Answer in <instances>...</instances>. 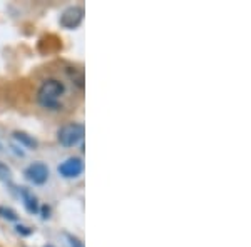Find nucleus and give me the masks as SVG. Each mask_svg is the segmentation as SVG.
Returning a JSON list of instances; mask_svg holds the SVG:
<instances>
[{
  "label": "nucleus",
  "mask_w": 251,
  "mask_h": 247,
  "mask_svg": "<svg viewBox=\"0 0 251 247\" xmlns=\"http://www.w3.org/2000/svg\"><path fill=\"white\" fill-rule=\"evenodd\" d=\"M66 95V84L59 79H46L37 90V102L46 111H60L62 97Z\"/></svg>",
  "instance_id": "nucleus-1"
},
{
  "label": "nucleus",
  "mask_w": 251,
  "mask_h": 247,
  "mask_svg": "<svg viewBox=\"0 0 251 247\" xmlns=\"http://www.w3.org/2000/svg\"><path fill=\"white\" fill-rule=\"evenodd\" d=\"M84 135H86V127L80 122H67V124L60 125L57 131L59 144L66 149L79 145L84 140Z\"/></svg>",
  "instance_id": "nucleus-2"
},
{
  "label": "nucleus",
  "mask_w": 251,
  "mask_h": 247,
  "mask_svg": "<svg viewBox=\"0 0 251 247\" xmlns=\"http://www.w3.org/2000/svg\"><path fill=\"white\" fill-rule=\"evenodd\" d=\"M84 15H86V10L80 5H71L67 9H64V12L59 17V23L62 29L67 30H75L80 27V23L84 22Z\"/></svg>",
  "instance_id": "nucleus-3"
},
{
  "label": "nucleus",
  "mask_w": 251,
  "mask_h": 247,
  "mask_svg": "<svg viewBox=\"0 0 251 247\" xmlns=\"http://www.w3.org/2000/svg\"><path fill=\"white\" fill-rule=\"evenodd\" d=\"M24 176H25V179L29 180L30 184L44 185L49 180V177H50V171H49V167L44 162L37 160L27 165L25 171H24Z\"/></svg>",
  "instance_id": "nucleus-4"
},
{
  "label": "nucleus",
  "mask_w": 251,
  "mask_h": 247,
  "mask_svg": "<svg viewBox=\"0 0 251 247\" xmlns=\"http://www.w3.org/2000/svg\"><path fill=\"white\" fill-rule=\"evenodd\" d=\"M57 172L60 177L64 179H77V177L82 176L84 172V160L80 157H69L64 162H60V165L57 167Z\"/></svg>",
  "instance_id": "nucleus-5"
},
{
  "label": "nucleus",
  "mask_w": 251,
  "mask_h": 247,
  "mask_svg": "<svg viewBox=\"0 0 251 247\" xmlns=\"http://www.w3.org/2000/svg\"><path fill=\"white\" fill-rule=\"evenodd\" d=\"M15 190H17V196L20 197V201H22V204H24V207H25L27 212L37 216L39 210H40V202L37 199V196H35L29 187H25V185L15 187Z\"/></svg>",
  "instance_id": "nucleus-6"
},
{
  "label": "nucleus",
  "mask_w": 251,
  "mask_h": 247,
  "mask_svg": "<svg viewBox=\"0 0 251 247\" xmlns=\"http://www.w3.org/2000/svg\"><path fill=\"white\" fill-rule=\"evenodd\" d=\"M12 137H14L17 142L22 145V147L29 149V151H35V149L39 147V140L35 139L34 135H30V134L24 132V131H15L12 134Z\"/></svg>",
  "instance_id": "nucleus-7"
},
{
  "label": "nucleus",
  "mask_w": 251,
  "mask_h": 247,
  "mask_svg": "<svg viewBox=\"0 0 251 247\" xmlns=\"http://www.w3.org/2000/svg\"><path fill=\"white\" fill-rule=\"evenodd\" d=\"M0 182H2L5 187H9L10 190H15V187H17V185L14 184V176H12L10 167L7 164H3L2 160H0Z\"/></svg>",
  "instance_id": "nucleus-8"
},
{
  "label": "nucleus",
  "mask_w": 251,
  "mask_h": 247,
  "mask_svg": "<svg viewBox=\"0 0 251 247\" xmlns=\"http://www.w3.org/2000/svg\"><path fill=\"white\" fill-rule=\"evenodd\" d=\"M0 217L3 221H9V222H19V214L15 212L14 209L7 207V205H0Z\"/></svg>",
  "instance_id": "nucleus-9"
},
{
  "label": "nucleus",
  "mask_w": 251,
  "mask_h": 247,
  "mask_svg": "<svg viewBox=\"0 0 251 247\" xmlns=\"http://www.w3.org/2000/svg\"><path fill=\"white\" fill-rule=\"evenodd\" d=\"M15 232H17L19 236H22V237H29V236L34 234V227L25 225V224H17V225H15Z\"/></svg>",
  "instance_id": "nucleus-10"
},
{
  "label": "nucleus",
  "mask_w": 251,
  "mask_h": 247,
  "mask_svg": "<svg viewBox=\"0 0 251 247\" xmlns=\"http://www.w3.org/2000/svg\"><path fill=\"white\" fill-rule=\"evenodd\" d=\"M64 236H66V239H67V244H69V247H84V242L80 241L79 237L72 236V234H69V232H66V234H64Z\"/></svg>",
  "instance_id": "nucleus-11"
},
{
  "label": "nucleus",
  "mask_w": 251,
  "mask_h": 247,
  "mask_svg": "<svg viewBox=\"0 0 251 247\" xmlns=\"http://www.w3.org/2000/svg\"><path fill=\"white\" fill-rule=\"evenodd\" d=\"M39 214H42V219L44 221H47V219L50 217V207H49V205H40Z\"/></svg>",
  "instance_id": "nucleus-12"
},
{
  "label": "nucleus",
  "mask_w": 251,
  "mask_h": 247,
  "mask_svg": "<svg viewBox=\"0 0 251 247\" xmlns=\"http://www.w3.org/2000/svg\"><path fill=\"white\" fill-rule=\"evenodd\" d=\"M44 247H54V246H44Z\"/></svg>",
  "instance_id": "nucleus-13"
},
{
  "label": "nucleus",
  "mask_w": 251,
  "mask_h": 247,
  "mask_svg": "<svg viewBox=\"0 0 251 247\" xmlns=\"http://www.w3.org/2000/svg\"><path fill=\"white\" fill-rule=\"evenodd\" d=\"M0 149H2V142H0Z\"/></svg>",
  "instance_id": "nucleus-14"
}]
</instances>
